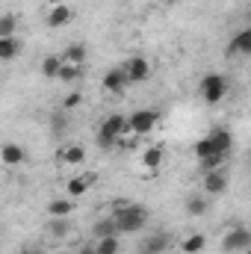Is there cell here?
Masks as SVG:
<instances>
[{
	"label": "cell",
	"instance_id": "cell-21",
	"mask_svg": "<svg viewBox=\"0 0 251 254\" xmlns=\"http://www.w3.org/2000/svg\"><path fill=\"white\" fill-rule=\"evenodd\" d=\"M60 65H63L60 54H48V57L42 60V65H39V71H42V77H45V80H57V74H60Z\"/></svg>",
	"mask_w": 251,
	"mask_h": 254
},
{
	"label": "cell",
	"instance_id": "cell-31",
	"mask_svg": "<svg viewBox=\"0 0 251 254\" xmlns=\"http://www.w3.org/2000/svg\"><path fill=\"white\" fill-rule=\"evenodd\" d=\"M51 234L54 237H65L68 234V219H51Z\"/></svg>",
	"mask_w": 251,
	"mask_h": 254
},
{
	"label": "cell",
	"instance_id": "cell-3",
	"mask_svg": "<svg viewBox=\"0 0 251 254\" xmlns=\"http://www.w3.org/2000/svg\"><path fill=\"white\" fill-rule=\"evenodd\" d=\"M222 252L225 254H243V252H249V246H251V234H249V228L246 225H231L225 234H222Z\"/></svg>",
	"mask_w": 251,
	"mask_h": 254
},
{
	"label": "cell",
	"instance_id": "cell-10",
	"mask_svg": "<svg viewBox=\"0 0 251 254\" xmlns=\"http://www.w3.org/2000/svg\"><path fill=\"white\" fill-rule=\"evenodd\" d=\"M71 18H74L71 6H65V3H60V0H54V3H48V6H45V24H48L51 30L68 27V24H71Z\"/></svg>",
	"mask_w": 251,
	"mask_h": 254
},
{
	"label": "cell",
	"instance_id": "cell-22",
	"mask_svg": "<svg viewBox=\"0 0 251 254\" xmlns=\"http://www.w3.org/2000/svg\"><path fill=\"white\" fill-rule=\"evenodd\" d=\"M119 252H122L119 237H101V240H95V246H92V254H119Z\"/></svg>",
	"mask_w": 251,
	"mask_h": 254
},
{
	"label": "cell",
	"instance_id": "cell-14",
	"mask_svg": "<svg viewBox=\"0 0 251 254\" xmlns=\"http://www.w3.org/2000/svg\"><path fill=\"white\" fill-rule=\"evenodd\" d=\"M169 246H172V240H169L166 234H151V237L142 240L139 254H166L169 252Z\"/></svg>",
	"mask_w": 251,
	"mask_h": 254
},
{
	"label": "cell",
	"instance_id": "cell-6",
	"mask_svg": "<svg viewBox=\"0 0 251 254\" xmlns=\"http://www.w3.org/2000/svg\"><path fill=\"white\" fill-rule=\"evenodd\" d=\"M57 163H60L63 169H71V172L83 169V166H86V148H83L80 142H65V145L57 148Z\"/></svg>",
	"mask_w": 251,
	"mask_h": 254
},
{
	"label": "cell",
	"instance_id": "cell-28",
	"mask_svg": "<svg viewBox=\"0 0 251 254\" xmlns=\"http://www.w3.org/2000/svg\"><path fill=\"white\" fill-rule=\"evenodd\" d=\"M139 142H142V139H139L136 133H130V130H125V133L116 139V145H119V148H125V151H136V148H139Z\"/></svg>",
	"mask_w": 251,
	"mask_h": 254
},
{
	"label": "cell",
	"instance_id": "cell-1",
	"mask_svg": "<svg viewBox=\"0 0 251 254\" xmlns=\"http://www.w3.org/2000/svg\"><path fill=\"white\" fill-rule=\"evenodd\" d=\"M110 216H113L119 234H139L148 225V210L142 204H119Z\"/></svg>",
	"mask_w": 251,
	"mask_h": 254
},
{
	"label": "cell",
	"instance_id": "cell-4",
	"mask_svg": "<svg viewBox=\"0 0 251 254\" xmlns=\"http://www.w3.org/2000/svg\"><path fill=\"white\" fill-rule=\"evenodd\" d=\"M157 127H160V113L157 110H136V113L127 116V130L136 133L139 139L142 136H151Z\"/></svg>",
	"mask_w": 251,
	"mask_h": 254
},
{
	"label": "cell",
	"instance_id": "cell-16",
	"mask_svg": "<svg viewBox=\"0 0 251 254\" xmlns=\"http://www.w3.org/2000/svg\"><path fill=\"white\" fill-rule=\"evenodd\" d=\"M71 210H74V201L65 198V195H57V198L48 201V216H51V219H68Z\"/></svg>",
	"mask_w": 251,
	"mask_h": 254
},
{
	"label": "cell",
	"instance_id": "cell-5",
	"mask_svg": "<svg viewBox=\"0 0 251 254\" xmlns=\"http://www.w3.org/2000/svg\"><path fill=\"white\" fill-rule=\"evenodd\" d=\"M201 98H204V104H222L225 101V95H228V77H222V74H204L201 77Z\"/></svg>",
	"mask_w": 251,
	"mask_h": 254
},
{
	"label": "cell",
	"instance_id": "cell-11",
	"mask_svg": "<svg viewBox=\"0 0 251 254\" xmlns=\"http://www.w3.org/2000/svg\"><path fill=\"white\" fill-rule=\"evenodd\" d=\"M228 172L225 169H216V172H204V181H201V195H222L228 192Z\"/></svg>",
	"mask_w": 251,
	"mask_h": 254
},
{
	"label": "cell",
	"instance_id": "cell-20",
	"mask_svg": "<svg viewBox=\"0 0 251 254\" xmlns=\"http://www.w3.org/2000/svg\"><path fill=\"white\" fill-rule=\"evenodd\" d=\"M60 60L63 63H74V65H86V45H80V42L68 45L63 54H60Z\"/></svg>",
	"mask_w": 251,
	"mask_h": 254
},
{
	"label": "cell",
	"instance_id": "cell-8",
	"mask_svg": "<svg viewBox=\"0 0 251 254\" xmlns=\"http://www.w3.org/2000/svg\"><path fill=\"white\" fill-rule=\"evenodd\" d=\"M119 68H122V74L127 77V86L145 83V80L151 77V63H148L145 57H127L125 65H119Z\"/></svg>",
	"mask_w": 251,
	"mask_h": 254
},
{
	"label": "cell",
	"instance_id": "cell-13",
	"mask_svg": "<svg viewBox=\"0 0 251 254\" xmlns=\"http://www.w3.org/2000/svg\"><path fill=\"white\" fill-rule=\"evenodd\" d=\"M207 139L213 142V151H216V154L231 157V151H234V133H231L228 127H216V130H210Z\"/></svg>",
	"mask_w": 251,
	"mask_h": 254
},
{
	"label": "cell",
	"instance_id": "cell-12",
	"mask_svg": "<svg viewBox=\"0 0 251 254\" xmlns=\"http://www.w3.org/2000/svg\"><path fill=\"white\" fill-rule=\"evenodd\" d=\"M24 160H27L24 145H18V142H6V145H0V166H3V169H18Z\"/></svg>",
	"mask_w": 251,
	"mask_h": 254
},
{
	"label": "cell",
	"instance_id": "cell-9",
	"mask_svg": "<svg viewBox=\"0 0 251 254\" xmlns=\"http://www.w3.org/2000/svg\"><path fill=\"white\" fill-rule=\"evenodd\" d=\"M95 184H98V175H95V172H80V175H71V178L65 181V192H63V195H65V198H71V201H74V198H83V195L92 190Z\"/></svg>",
	"mask_w": 251,
	"mask_h": 254
},
{
	"label": "cell",
	"instance_id": "cell-29",
	"mask_svg": "<svg viewBox=\"0 0 251 254\" xmlns=\"http://www.w3.org/2000/svg\"><path fill=\"white\" fill-rule=\"evenodd\" d=\"M80 104H83V92H68L63 98V113H74Z\"/></svg>",
	"mask_w": 251,
	"mask_h": 254
},
{
	"label": "cell",
	"instance_id": "cell-18",
	"mask_svg": "<svg viewBox=\"0 0 251 254\" xmlns=\"http://www.w3.org/2000/svg\"><path fill=\"white\" fill-rule=\"evenodd\" d=\"M18 54H21L18 36H0V63H12Z\"/></svg>",
	"mask_w": 251,
	"mask_h": 254
},
{
	"label": "cell",
	"instance_id": "cell-25",
	"mask_svg": "<svg viewBox=\"0 0 251 254\" xmlns=\"http://www.w3.org/2000/svg\"><path fill=\"white\" fill-rule=\"evenodd\" d=\"M92 231H95V240H101V237H122V234H119V228H116V222H113V216L98 219Z\"/></svg>",
	"mask_w": 251,
	"mask_h": 254
},
{
	"label": "cell",
	"instance_id": "cell-32",
	"mask_svg": "<svg viewBox=\"0 0 251 254\" xmlns=\"http://www.w3.org/2000/svg\"><path fill=\"white\" fill-rule=\"evenodd\" d=\"M21 254H33V252H21Z\"/></svg>",
	"mask_w": 251,
	"mask_h": 254
},
{
	"label": "cell",
	"instance_id": "cell-24",
	"mask_svg": "<svg viewBox=\"0 0 251 254\" xmlns=\"http://www.w3.org/2000/svg\"><path fill=\"white\" fill-rule=\"evenodd\" d=\"M207 210H210V201H207L204 195H189L187 198V213L192 219H201Z\"/></svg>",
	"mask_w": 251,
	"mask_h": 254
},
{
	"label": "cell",
	"instance_id": "cell-7",
	"mask_svg": "<svg viewBox=\"0 0 251 254\" xmlns=\"http://www.w3.org/2000/svg\"><path fill=\"white\" fill-rule=\"evenodd\" d=\"M163 163H166V148L163 145H148V148L139 151V169H142L145 178H154L163 169Z\"/></svg>",
	"mask_w": 251,
	"mask_h": 254
},
{
	"label": "cell",
	"instance_id": "cell-15",
	"mask_svg": "<svg viewBox=\"0 0 251 254\" xmlns=\"http://www.w3.org/2000/svg\"><path fill=\"white\" fill-rule=\"evenodd\" d=\"M101 86H104V92H110V95H122L127 89V77L122 74V68H110V71L104 74Z\"/></svg>",
	"mask_w": 251,
	"mask_h": 254
},
{
	"label": "cell",
	"instance_id": "cell-23",
	"mask_svg": "<svg viewBox=\"0 0 251 254\" xmlns=\"http://www.w3.org/2000/svg\"><path fill=\"white\" fill-rule=\"evenodd\" d=\"M83 71H86V65L63 63V65H60V74H57V80H63V83H77V80L83 77Z\"/></svg>",
	"mask_w": 251,
	"mask_h": 254
},
{
	"label": "cell",
	"instance_id": "cell-26",
	"mask_svg": "<svg viewBox=\"0 0 251 254\" xmlns=\"http://www.w3.org/2000/svg\"><path fill=\"white\" fill-rule=\"evenodd\" d=\"M15 33H18V15L15 12L0 15V36H15Z\"/></svg>",
	"mask_w": 251,
	"mask_h": 254
},
{
	"label": "cell",
	"instance_id": "cell-19",
	"mask_svg": "<svg viewBox=\"0 0 251 254\" xmlns=\"http://www.w3.org/2000/svg\"><path fill=\"white\" fill-rule=\"evenodd\" d=\"M228 51H231V54H240V57H249L251 54V27H243V30L234 36V42H231Z\"/></svg>",
	"mask_w": 251,
	"mask_h": 254
},
{
	"label": "cell",
	"instance_id": "cell-2",
	"mask_svg": "<svg viewBox=\"0 0 251 254\" xmlns=\"http://www.w3.org/2000/svg\"><path fill=\"white\" fill-rule=\"evenodd\" d=\"M125 130H127V116H122V113L107 116V119L98 125V145H101V148H113L116 139H119Z\"/></svg>",
	"mask_w": 251,
	"mask_h": 254
},
{
	"label": "cell",
	"instance_id": "cell-17",
	"mask_svg": "<svg viewBox=\"0 0 251 254\" xmlns=\"http://www.w3.org/2000/svg\"><path fill=\"white\" fill-rule=\"evenodd\" d=\"M181 254H201L207 249V237L201 234V231H195V234H187L184 240H181Z\"/></svg>",
	"mask_w": 251,
	"mask_h": 254
},
{
	"label": "cell",
	"instance_id": "cell-27",
	"mask_svg": "<svg viewBox=\"0 0 251 254\" xmlns=\"http://www.w3.org/2000/svg\"><path fill=\"white\" fill-rule=\"evenodd\" d=\"M195 157H198V160H207V157H216V151H213V142H210L207 136L195 142ZM219 157H222V154H219Z\"/></svg>",
	"mask_w": 251,
	"mask_h": 254
},
{
	"label": "cell",
	"instance_id": "cell-30",
	"mask_svg": "<svg viewBox=\"0 0 251 254\" xmlns=\"http://www.w3.org/2000/svg\"><path fill=\"white\" fill-rule=\"evenodd\" d=\"M201 163V172H216V169H225V163H228V157H207V160H198Z\"/></svg>",
	"mask_w": 251,
	"mask_h": 254
}]
</instances>
